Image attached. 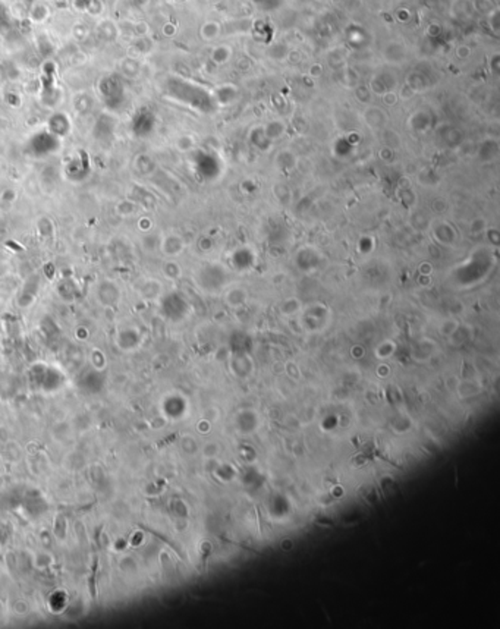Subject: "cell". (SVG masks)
Here are the masks:
<instances>
[{"mask_svg":"<svg viewBox=\"0 0 500 629\" xmlns=\"http://www.w3.org/2000/svg\"><path fill=\"white\" fill-rule=\"evenodd\" d=\"M160 246H162V250H163L164 255H170V257H174V255H178V254L182 251V248H184V242H182V239H181L179 236H176V235H169L167 238H164L163 241L160 242Z\"/></svg>","mask_w":500,"mask_h":629,"instance_id":"cell-1","label":"cell"}]
</instances>
